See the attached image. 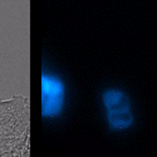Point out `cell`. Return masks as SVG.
Wrapping results in <instances>:
<instances>
[]
</instances>
